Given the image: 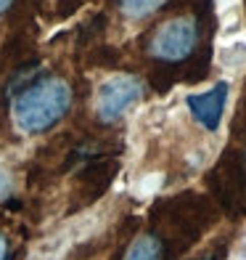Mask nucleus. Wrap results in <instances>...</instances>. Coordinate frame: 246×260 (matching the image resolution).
I'll list each match as a JSON object with an SVG mask.
<instances>
[{
	"label": "nucleus",
	"instance_id": "obj_1",
	"mask_svg": "<svg viewBox=\"0 0 246 260\" xmlns=\"http://www.w3.org/2000/svg\"><path fill=\"white\" fill-rule=\"evenodd\" d=\"M72 106V88L58 77L32 80L14 99V122L24 133L51 130Z\"/></svg>",
	"mask_w": 246,
	"mask_h": 260
},
{
	"label": "nucleus",
	"instance_id": "obj_2",
	"mask_svg": "<svg viewBox=\"0 0 246 260\" xmlns=\"http://www.w3.org/2000/svg\"><path fill=\"white\" fill-rule=\"evenodd\" d=\"M196 43H198V27L191 19H172L164 21L156 29V35L151 38L148 51L154 58L164 64H175L183 61L196 53Z\"/></svg>",
	"mask_w": 246,
	"mask_h": 260
},
{
	"label": "nucleus",
	"instance_id": "obj_3",
	"mask_svg": "<svg viewBox=\"0 0 246 260\" xmlns=\"http://www.w3.org/2000/svg\"><path fill=\"white\" fill-rule=\"evenodd\" d=\"M140 96H143V85H140V80H135L130 75H119V77L106 80L98 88V99H96L98 120L101 122H116L133 104L140 101Z\"/></svg>",
	"mask_w": 246,
	"mask_h": 260
},
{
	"label": "nucleus",
	"instance_id": "obj_4",
	"mask_svg": "<svg viewBox=\"0 0 246 260\" xmlns=\"http://www.w3.org/2000/svg\"><path fill=\"white\" fill-rule=\"evenodd\" d=\"M225 101H228V82H217L212 90H207V93H191V96L185 99L191 114H193L207 130H217V127H220Z\"/></svg>",
	"mask_w": 246,
	"mask_h": 260
},
{
	"label": "nucleus",
	"instance_id": "obj_5",
	"mask_svg": "<svg viewBox=\"0 0 246 260\" xmlns=\"http://www.w3.org/2000/svg\"><path fill=\"white\" fill-rule=\"evenodd\" d=\"M114 170H116V165L106 162V159H96V162L85 165V170L79 173V188L85 191V197H82L79 202L82 205L96 202V199L109 188V183L114 178Z\"/></svg>",
	"mask_w": 246,
	"mask_h": 260
},
{
	"label": "nucleus",
	"instance_id": "obj_6",
	"mask_svg": "<svg viewBox=\"0 0 246 260\" xmlns=\"http://www.w3.org/2000/svg\"><path fill=\"white\" fill-rule=\"evenodd\" d=\"M125 260H164V239L159 234H140L130 244Z\"/></svg>",
	"mask_w": 246,
	"mask_h": 260
},
{
	"label": "nucleus",
	"instance_id": "obj_7",
	"mask_svg": "<svg viewBox=\"0 0 246 260\" xmlns=\"http://www.w3.org/2000/svg\"><path fill=\"white\" fill-rule=\"evenodd\" d=\"M161 6H167V0H119V8H122V14L127 19H146L151 16L154 11H159Z\"/></svg>",
	"mask_w": 246,
	"mask_h": 260
},
{
	"label": "nucleus",
	"instance_id": "obj_8",
	"mask_svg": "<svg viewBox=\"0 0 246 260\" xmlns=\"http://www.w3.org/2000/svg\"><path fill=\"white\" fill-rule=\"evenodd\" d=\"M103 29H106V14H96L93 19H88L85 24L79 27V38H77V43H79V45H90Z\"/></svg>",
	"mask_w": 246,
	"mask_h": 260
},
{
	"label": "nucleus",
	"instance_id": "obj_9",
	"mask_svg": "<svg viewBox=\"0 0 246 260\" xmlns=\"http://www.w3.org/2000/svg\"><path fill=\"white\" fill-rule=\"evenodd\" d=\"M116 58H119V56H116L114 48H109V45H98V48L90 53L88 61L90 64H98V67H116Z\"/></svg>",
	"mask_w": 246,
	"mask_h": 260
},
{
	"label": "nucleus",
	"instance_id": "obj_10",
	"mask_svg": "<svg viewBox=\"0 0 246 260\" xmlns=\"http://www.w3.org/2000/svg\"><path fill=\"white\" fill-rule=\"evenodd\" d=\"M82 3H85V0H58V3H56V19L74 16L77 11L82 8Z\"/></svg>",
	"mask_w": 246,
	"mask_h": 260
},
{
	"label": "nucleus",
	"instance_id": "obj_11",
	"mask_svg": "<svg viewBox=\"0 0 246 260\" xmlns=\"http://www.w3.org/2000/svg\"><path fill=\"white\" fill-rule=\"evenodd\" d=\"M11 194V178H8V173H6V168L0 165V202Z\"/></svg>",
	"mask_w": 246,
	"mask_h": 260
},
{
	"label": "nucleus",
	"instance_id": "obj_12",
	"mask_svg": "<svg viewBox=\"0 0 246 260\" xmlns=\"http://www.w3.org/2000/svg\"><path fill=\"white\" fill-rule=\"evenodd\" d=\"M0 260H8V242L3 234H0Z\"/></svg>",
	"mask_w": 246,
	"mask_h": 260
},
{
	"label": "nucleus",
	"instance_id": "obj_13",
	"mask_svg": "<svg viewBox=\"0 0 246 260\" xmlns=\"http://www.w3.org/2000/svg\"><path fill=\"white\" fill-rule=\"evenodd\" d=\"M11 6H14V0H0V16H3Z\"/></svg>",
	"mask_w": 246,
	"mask_h": 260
}]
</instances>
